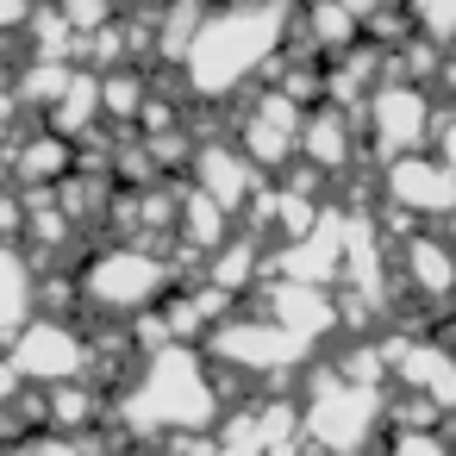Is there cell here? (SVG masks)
<instances>
[{
	"mask_svg": "<svg viewBox=\"0 0 456 456\" xmlns=\"http://www.w3.org/2000/svg\"><path fill=\"white\" fill-rule=\"evenodd\" d=\"M275 38H281V7L269 0H238V7H225V13H213L200 32H194V45H188V57H182V76L207 94V101H225L269 51H275Z\"/></svg>",
	"mask_w": 456,
	"mask_h": 456,
	"instance_id": "obj_1",
	"label": "cell"
},
{
	"mask_svg": "<svg viewBox=\"0 0 456 456\" xmlns=\"http://www.w3.org/2000/svg\"><path fill=\"white\" fill-rule=\"evenodd\" d=\"M213 406L219 400H213V381H207L200 356L188 344H169L138 375V387L126 400V425H138V431H188V425H207Z\"/></svg>",
	"mask_w": 456,
	"mask_h": 456,
	"instance_id": "obj_2",
	"label": "cell"
},
{
	"mask_svg": "<svg viewBox=\"0 0 456 456\" xmlns=\"http://www.w3.org/2000/svg\"><path fill=\"white\" fill-rule=\"evenodd\" d=\"M82 300H94V306H113V313H144L151 300H163V288H169V269H163V256L157 250H144V244H107L88 269H82Z\"/></svg>",
	"mask_w": 456,
	"mask_h": 456,
	"instance_id": "obj_3",
	"label": "cell"
},
{
	"mask_svg": "<svg viewBox=\"0 0 456 456\" xmlns=\"http://www.w3.org/2000/svg\"><path fill=\"white\" fill-rule=\"evenodd\" d=\"M375 419H381V400H375V387H356V381H325L306 400V437L331 456H356L362 437L375 431Z\"/></svg>",
	"mask_w": 456,
	"mask_h": 456,
	"instance_id": "obj_4",
	"label": "cell"
},
{
	"mask_svg": "<svg viewBox=\"0 0 456 456\" xmlns=\"http://www.w3.org/2000/svg\"><path fill=\"white\" fill-rule=\"evenodd\" d=\"M7 362L20 369V381H26V375H38V381H69V375L88 369V344H82L63 319H26V331H20V344H13Z\"/></svg>",
	"mask_w": 456,
	"mask_h": 456,
	"instance_id": "obj_5",
	"label": "cell"
},
{
	"mask_svg": "<svg viewBox=\"0 0 456 456\" xmlns=\"http://www.w3.org/2000/svg\"><path fill=\"white\" fill-rule=\"evenodd\" d=\"M369 126H375L381 157H412V151L425 144L431 107H425V94H419L412 82H387V88H375V101H369Z\"/></svg>",
	"mask_w": 456,
	"mask_h": 456,
	"instance_id": "obj_6",
	"label": "cell"
},
{
	"mask_svg": "<svg viewBox=\"0 0 456 456\" xmlns=\"http://www.w3.org/2000/svg\"><path fill=\"white\" fill-rule=\"evenodd\" d=\"M387 194L400 200V207H412V213H450L456 207V175L437 163V157H394V169H387Z\"/></svg>",
	"mask_w": 456,
	"mask_h": 456,
	"instance_id": "obj_7",
	"label": "cell"
},
{
	"mask_svg": "<svg viewBox=\"0 0 456 456\" xmlns=\"http://www.w3.org/2000/svg\"><path fill=\"white\" fill-rule=\"evenodd\" d=\"M213 350L225 362H244V369H281L300 356V338H288L281 325H263V319H244V325H219L213 331Z\"/></svg>",
	"mask_w": 456,
	"mask_h": 456,
	"instance_id": "obj_8",
	"label": "cell"
},
{
	"mask_svg": "<svg viewBox=\"0 0 456 456\" xmlns=\"http://www.w3.org/2000/svg\"><path fill=\"white\" fill-rule=\"evenodd\" d=\"M406 381H412V394H425V400H437V406H456V356L450 350H437V344H387L381 350Z\"/></svg>",
	"mask_w": 456,
	"mask_h": 456,
	"instance_id": "obj_9",
	"label": "cell"
},
{
	"mask_svg": "<svg viewBox=\"0 0 456 456\" xmlns=\"http://www.w3.org/2000/svg\"><path fill=\"white\" fill-rule=\"evenodd\" d=\"M194 175H200V194L207 200H219L225 213L232 207H244V194H250V157L244 151H232V144H207V151H194Z\"/></svg>",
	"mask_w": 456,
	"mask_h": 456,
	"instance_id": "obj_10",
	"label": "cell"
},
{
	"mask_svg": "<svg viewBox=\"0 0 456 456\" xmlns=\"http://www.w3.org/2000/svg\"><path fill=\"white\" fill-rule=\"evenodd\" d=\"M269 306H275V325H281L288 338H300V344L319 338V331H331V319H338L331 300H325L319 288H300V281H294V288H269Z\"/></svg>",
	"mask_w": 456,
	"mask_h": 456,
	"instance_id": "obj_11",
	"label": "cell"
},
{
	"mask_svg": "<svg viewBox=\"0 0 456 456\" xmlns=\"http://www.w3.org/2000/svg\"><path fill=\"white\" fill-rule=\"evenodd\" d=\"M406 275L419 281V294L444 300V294H456V250L437 244V238H412L406 244Z\"/></svg>",
	"mask_w": 456,
	"mask_h": 456,
	"instance_id": "obj_12",
	"label": "cell"
},
{
	"mask_svg": "<svg viewBox=\"0 0 456 456\" xmlns=\"http://www.w3.org/2000/svg\"><path fill=\"white\" fill-rule=\"evenodd\" d=\"M26 313H32V269L20 263V250L0 244V338L26 331Z\"/></svg>",
	"mask_w": 456,
	"mask_h": 456,
	"instance_id": "obj_13",
	"label": "cell"
},
{
	"mask_svg": "<svg viewBox=\"0 0 456 456\" xmlns=\"http://www.w3.org/2000/svg\"><path fill=\"white\" fill-rule=\"evenodd\" d=\"M51 119H57V138H69V132H82L88 119H101V76H82L76 69V82H69V94L51 107Z\"/></svg>",
	"mask_w": 456,
	"mask_h": 456,
	"instance_id": "obj_14",
	"label": "cell"
},
{
	"mask_svg": "<svg viewBox=\"0 0 456 456\" xmlns=\"http://www.w3.org/2000/svg\"><path fill=\"white\" fill-rule=\"evenodd\" d=\"M144 76H132V69H113V76H101V113L107 119H138L144 113Z\"/></svg>",
	"mask_w": 456,
	"mask_h": 456,
	"instance_id": "obj_15",
	"label": "cell"
},
{
	"mask_svg": "<svg viewBox=\"0 0 456 456\" xmlns=\"http://www.w3.org/2000/svg\"><path fill=\"white\" fill-rule=\"evenodd\" d=\"M69 82H76V63H32V69H26V82H20V107H26V101L57 107V101L69 94Z\"/></svg>",
	"mask_w": 456,
	"mask_h": 456,
	"instance_id": "obj_16",
	"label": "cell"
},
{
	"mask_svg": "<svg viewBox=\"0 0 456 456\" xmlns=\"http://www.w3.org/2000/svg\"><path fill=\"white\" fill-rule=\"evenodd\" d=\"M300 144H306V157L325 163V169H338V163L350 157V144H344V119H338V113H319L313 126H300Z\"/></svg>",
	"mask_w": 456,
	"mask_h": 456,
	"instance_id": "obj_17",
	"label": "cell"
},
{
	"mask_svg": "<svg viewBox=\"0 0 456 456\" xmlns=\"http://www.w3.org/2000/svg\"><path fill=\"white\" fill-rule=\"evenodd\" d=\"M13 163H20V175H26V182H32V175H38V182H51V175H63V169H69V151H63V138L51 132V138L20 144V151H13Z\"/></svg>",
	"mask_w": 456,
	"mask_h": 456,
	"instance_id": "obj_18",
	"label": "cell"
},
{
	"mask_svg": "<svg viewBox=\"0 0 456 456\" xmlns=\"http://www.w3.org/2000/svg\"><path fill=\"white\" fill-rule=\"evenodd\" d=\"M182 232H194L200 238V250H219V232H225V207L219 200H207L200 188L182 200Z\"/></svg>",
	"mask_w": 456,
	"mask_h": 456,
	"instance_id": "obj_19",
	"label": "cell"
},
{
	"mask_svg": "<svg viewBox=\"0 0 456 456\" xmlns=\"http://www.w3.org/2000/svg\"><path fill=\"white\" fill-rule=\"evenodd\" d=\"M412 20H419L425 45H450L456 38V0H412Z\"/></svg>",
	"mask_w": 456,
	"mask_h": 456,
	"instance_id": "obj_20",
	"label": "cell"
},
{
	"mask_svg": "<svg viewBox=\"0 0 456 456\" xmlns=\"http://www.w3.org/2000/svg\"><path fill=\"white\" fill-rule=\"evenodd\" d=\"M101 412V400L88 394V387H76V381H63L57 394H51V419H63V425H88Z\"/></svg>",
	"mask_w": 456,
	"mask_h": 456,
	"instance_id": "obj_21",
	"label": "cell"
},
{
	"mask_svg": "<svg viewBox=\"0 0 456 456\" xmlns=\"http://www.w3.org/2000/svg\"><path fill=\"white\" fill-rule=\"evenodd\" d=\"M69 26H76V38L82 32H107V13H113V0H63V7H57Z\"/></svg>",
	"mask_w": 456,
	"mask_h": 456,
	"instance_id": "obj_22",
	"label": "cell"
},
{
	"mask_svg": "<svg viewBox=\"0 0 456 456\" xmlns=\"http://www.w3.org/2000/svg\"><path fill=\"white\" fill-rule=\"evenodd\" d=\"M394 456H456L444 437H425V431H406L400 444H394Z\"/></svg>",
	"mask_w": 456,
	"mask_h": 456,
	"instance_id": "obj_23",
	"label": "cell"
},
{
	"mask_svg": "<svg viewBox=\"0 0 456 456\" xmlns=\"http://www.w3.org/2000/svg\"><path fill=\"white\" fill-rule=\"evenodd\" d=\"M250 263H256L250 250H225V256H219V275H225V281H244V275H250Z\"/></svg>",
	"mask_w": 456,
	"mask_h": 456,
	"instance_id": "obj_24",
	"label": "cell"
},
{
	"mask_svg": "<svg viewBox=\"0 0 456 456\" xmlns=\"http://www.w3.org/2000/svg\"><path fill=\"white\" fill-rule=\"evenodd\" d=\"M32 20V0H0V32L7 26H26Z\"/></svg>",
	"mask_w": 456,
	"mask_h": 456,
	"instance_id": "obj_25",
	"label": "cell"
},
{
	"mask_svg": "<svg viewBox=\"0 0 456 456\" xmlns=\"http://www.w3.org/2000/svg\"><path fill=\"white\" fill-rule=\"evenodd\" d=\"M437 138H444V151H437V163H444V169H450V175H456V119H450V126H444V132H437Z\"/></svg>",
	"mask_w": 456,
	"mask_h": 456,
	"instance_id": "obj_26",
	"label": "cell"
},
{
	"mask_svg": "<svg viewBox=\"0 0 456 456\" xmlns=\"http://www.w3.org/2000/svg\"><path fill=\"white\" fill-rule=\"evenodd\" d=\"M13 387H20V369H13V362H0V406L13 400Z\"/></svg>",
	"mask_w": 456,
	"mask_h": 456,
	"instance_id": "obj_27",
	"label": "cell"
},
{
	"mask_svg": "<svg viewBox=\"0 0 456 456\" xmlns=\"http://www.w3.org/2000/svg\"><path fill=\"white\" fill-rule=\"evenodd\" d=\"M13 113H20V88H0V126H7Z\"/></svg>",
	"mask_w": 456,
	"mask_h": 456,
	"instance_id": "obj_28",
	"label": "cell"
},
{
	"mask_svg": "<svg viewBox=\"0 0 456 456\" xmlns=\"http://www.w3.org/2000/svg\"><path fill=\"white\" fill-rule=\"evenodd\" d=\"M450 82H456V63H450Z\"/></svg>",
	"mask_w": 456,
	"mask_h": 456,
	"instance_id": "obj_29",
	"label": "cell"
}]
</instances>
